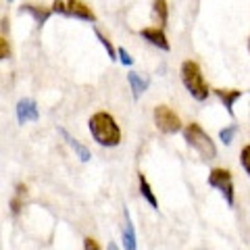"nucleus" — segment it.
Masks as SVG:
<instances>
[{"instance_id": "1", "label": "nucleus", "mask_w": 250, "mask_h": 250, "mask_svg": "<svg viewBox=\"0 0 250 250\" xmlns=\"http://www.w3.org/2000/svg\"><path fill=\"white\" fill-rule=\"evenodd\" d=\"M88 127H90L92 138L96 140L100 146H106V148L119 146L121 129H119V125H117V121L113 119V115H108L104 111L94 113L88 121Z\"/></svg>"}, {"instance_id": "2", "label": "nucleus", "mask_w": 250, "mask_h": 250, "mask_svg": "<svg viewBox=\"0 0 250 250\" xmlns=\"http://www.w3.org/2000/svg\"><path fill=\"white\" fill-rule=\"evenodd\" d=\"M179 75H182V82L186 85V90L190 92V96L198 103H205L208 98V85L205 82V75H202V69L198 67V62L194 61H184L182 69H179Z\"/></svg>"}, {"instance_id": "3", "label": "nucleus", "mask_w": 250, "mask_h": 250, "mask_svg": "<svg viewBox=\"0 0 250 250\" xmlns=\"http://www.w3.org/2000/svg\"><path fill=\"white\" fill-rule=\"evenodd\" d=\"M184 138H186V142L202 156V159L210 161V159H215V156H217V146L213 144L210 136L200 127L198 123L186 125V127H184Z\"/></svg>"}, {"instance_id": "4", "label": "nucleus", "mask_w": 250, "mask_h": 250, "mask_svg": "<svg viewBox=\"0 0 250 250\" xmlns=\"http://www.w3.org/2000/svg\"><path fill=\"white\" fill-rule=\"evenodd\" d=\"M50 9L57 15H62V17L96 23V15H94V11L83 2V0H54Z\"/></svg>"}, {"instance_id": "5", "label": "nucleus", "mask_w": 250, "mask_h": 250, "mask_svg": "<svg viewBox=\"0 0 250 250\" xmlns=\"http://www.w3.org/2000/svg\"><path fill=\"white\" fill-rule=\"evenodd\" d=\"M152 117H154V125L163 134H177V131H182V121H179L175 111H171L167 104L154 106Z\"/></svg>"}, {"instance_id": "6", "label": "nucleus", "mask_w": 250, "mask_h": 250, "mask_svg": "<svg viewBox=\"0 0 250 250\" xmlns=\"http://www.w3.org/2000/svg\"><path fill=\"white\" fill-rule=\"evenodd\" d=\"M208 186L217 188V190L225 196L228 205L233 207V179H231V173L228 169H213L210 171L208 173Z\"/></svg>"}, {"instance_id": "7", "label": "nucleus", "mask_w": 250, "mask_h": 250, "mask_svg": "<svg viewBox=\"0 0 250 250\" xmlns=\"http://www.w3.org/2000/svg\"><path fill=\"white\" fill-rule=\"evenodd\" d=\"M15 111H17V121L21 125H25L29 121H38V117H40L36 100H31V98H21L17 103V108H15Z\"/></svg>"}, {"instance_id": "8", "label": "nucleus", "mask_w": 250, "mask_h": 250, "mask_svg": "<svg viewBox=\"0 0 250 250\" xmlns=\"http://www.w3.org/2000/svg\"><path fill=\"white\" fill-rule=\"evenodd\" d=\"M140 36L144 38V40L148 44H152L154 48H161V50H169L171 46H169V40H167V36H165V31H163V27H144L142 31H140Z\"/></svg>"}, {"instance_id": "9", "label": "nucleus", "mask_w": 250, "mask_h": 250, "mask_svg": "<svg viewBox=\"0 0 250 250\" xmlns=\"http://www.w3.org/2000/svg\"><path fill=\"white\" fill-rule=\"evenodd\" d=\"M123 219H125V228H123V248L125 250H136L138 248V240H136V229H134V221L127 208H123Z\"/></svg>"}, {"instance_id": "10", "label": "nucleus", "mask_w": 250, "mask_h": 250, "mask_svg": "<svg viewBox=\"0 0 250 250\" xmlns=\"http://www.w3.org/2000/svg\"><path fill=\"white\" fill-rule=\"evenodd\" d=\"M213 92H215V96L225 104L228 113L233 117V104H236V100L242 98V94H244V92H242V90H223V88H217Z\"/></svg>"}, {"instance_id": "11", "label": "nucleus", "mask_w": 250, "mask_h": 250, "mask_svg": "<svg viewBox=\"0 0 250 250\" xmlns=\"http://www.w3.org/2000/svg\"><path fill=\"white\" fill-rule=\"evenodd\" d=\"M21 11L23 13H29L38 25H44V23L50 19V15L54 13L52 9H46V6H36V4H23Z\"/></svg>"}, {"instance_id": "12", "label": "nucleus", "mask_w": 250, "mask_h": 250, "mask_svg": "<svg viewBox=\"0 0 250 250\" xmlns=\"http://www.w3.org/2000/svg\"><path fill=\"white\" fill-rule=\"evenodd\" d=\"M61 131V136L62 138H65V142L69 144V146H71L73 148V150H75V154H77V159H80L82 163H88L90 159H92V154H90V150H88V148H85L82 142H77V140L73 138V136H69L67 134V131L65 129H59Z\"/></svg>"}, {"instance_id": "13", "label": "nucleus", "mask_w": 250, "mask_h": 250, "mask_svg": "<svg viewBox=\"0 0 250 250\" xmlns=\"http://www.w3.org/2000/svg\"><path fill=\"white\" fill-rule=\"evenodd\" d=\"M152 15L159 27H165L167 21H169V4L167 0H152Z\"/></svg>"}, {"instance_id": "14", "label": "nucleus", "mask_w": 250, "mask_h": 250, "mask_svg": "<svg viewBox=\"0 0 250 250\" xmlns=\"http://www.w3.org/2000/svg\"><path fill=\"white\" fill-rule=\"evenodd\" d=\"M127 82H129V85H131V92H134V98L138 100L142 94L146 92V88H148V80H144L140 73H136V71H129L127 73Z\"/></svg>"}, {"instance_id": "15", "label": "nucleus", "mask_w": 250, "mask_h": 250, "mask_svg": "<svg viewBox=\"0 0 250 250\" xmlns=\"http://www.w3.org/2000/svg\"><path fill=\"white\" fill-rule=\"evenodd\" d=\"M138 182H140V192H142V196L146 198V202H148V205H150L152 208H159V200H156L152 188H150V184L146 182V177H144L142 171L138 173Z\"/></svg>"}, {"instance_id": "16", "label": "nucleus", "mask_w": 250, "mask_h": 250, "mask_svg": "<svg viewBox=\"0 0 250 250\" xmlns=\"http://www.w3.org/2000/svg\"><path fill=\"white\" fill-rule=\"evenodd\" d=\"M94 34H96V38H98V42L103 44V48L108 52V59L111 61H119V54H117V50L113 48V44H111V40H108V38H104L103 34H100V29H96L94 27Z\"/></svg>"}, {"instance_id": "17", "label": "nucleus", "mask_w": 250, "mask_h": 250, "mask_svg": "<svg viewBox=\"0 0 250 250\" xmlns=\"http://www.w3.org/2000/svg\"><path fill=\"white\" fill-rule=\"evenodd\" d=\"M236 131H238V125H229V127H225V129L219 131V138H221L223 144H231V140H233V136H236Z\"/></svg>"}, {"instance_id": "18", "label": "nucleus", "mask_w": 250, "mask_h": 250, "mask_svg": "<svg viewBox=\"0 0 250 250\" xmlns=\"http://www.w3.org/2000/svg\"><path fill=\"white\" fill-rule=\"evenodd\" d=\"M240 163H242V167H244V171L250 175V144L242 148V152H240Z\"/></svg>"}, {"instance_id": "19", "label": "nucleus", "mask_w": 250, "mask_h": 250, "mask_svg": "<svg viewBox=\"0 0 250 250\" xmlns=\"http://www.w3.org/2000/svg\"><path fill=\"white\" fill-rule=\"evenodd\" d=\"M117 54H119V61L123 62L125 67H131V65H134V59H131V54L125 50V48H117Z\"/></svg>"}, {"instance_id": "20", "label": "nucleus", "mask_w": 250, "mask_h": 250, "mask_svg": "<svg viewBox=\"0 0 250 250\" xmlns=\"http://www.w3.org/2000/svg\"><path fill=\"white\" fill-rule=\"evenodd\" d=\"M9 54H11L9 42H6V38L2 36V38H0V59H2V61H6V59H9Z\"/></svg>"}, {"instance_id": "21", "label": "nucleus", "mask_w": 250, "mask_h": 250, "mask_svg": "<svg viewBox=\"0 0 250 250\" xmlns=\"http://www.w3.org/2000/svg\"><path fill=\"white\" fill-rule=\"evenodd\" d=\"M83 250H100V246L94 238H85L83 240Z\"/></svg>"}, {"instance_id": "22", "label": "nucleus", "mask_w": 250, "mask_h": 250, "mask_svg": "<svg viewBox=\"0 0 250 250\" xmlns=\"http://www.w3.org/2000/svg\"><path fill=\"white\" fill-rule=\"evenodd\" d=\"M108 250H119V246H117L115 242H108Z\"/></svg>"}, {"instance_id": "23", "label": "nucleus", "mask_w": 250, "mask_h": 250, "mask_svg": "<svg viewBox=\"0 0 250 250\" xmlns=\"http://www.w3.org/2000/svg\"><path fill=\"white\" fill-rule=\"evenodd\" d=\"M248 50H250V40H248Z\"/></svg>"}, {"instance_id": "24", "label": "nucleus", "mask_w": 250, "mask_h": 250, "mask_svg": "<svg viewBox=\"0 0 250 250\" xmlns=\"http://www.w3.org/2000/svg\"><path fill=\"white\" fill-rule=\"evenodd\" d=\"M9 2H13V0H9Z\"/></svg>"}]
</instances>
